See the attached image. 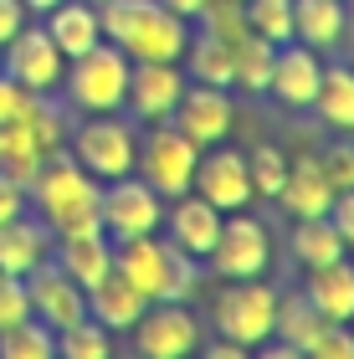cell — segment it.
<instances>
[{
    "label": "cell",
    "instance_id": "5bb4252c",
    "mask_svg": "<svg viewBox=\"0 0 354 359\" xmlns=\"http://www.w3.org/2000/svg\"><path fill=\"white\" fill-rule=\"evenodd\" d=\"M170 123L180 128V134H185L190 144L211 149V144H221V139L231 134L236 108H231L226 88H205V83H196V88H185V93H180V103H175Z\"/></svg>",
    "mask_w": 354,
    "mask_h": 359
},
{
    "label": "cell",
    "instance_id": "bcb514c9",
    "mask_svg": "<svg viewBox=\"0 0 354 359\" xmlns=\"http://www.w3.org/2000/svg\"><path fill=\"white\" fill-rule=\"evenodd\" d=\"M88 6H103V0H88Z\"/></svg>",
    "mask_w": 354,
    "mask_h": 359
},
{
    "label": "cell",
    "instance_id": "4316f807",
    "mask_svg": "<svg viewBox=\"0 0 354 359\" xmlns=\"http://www.w3.org/2000/svg\"><path fill=\"white\" fill-rule=\"evenodd\" d=\"M318 308L303 298V292H293V298H278V318H272V339H282V349L303 354L308 349V339L318 334Z\"/></svg>",
    "mask_w": 354,
    "mask_h": 359
},
{
    "label": "cell",
    "instance_id": "7c38bea8",
    "mask_svg": "<svg viewBox=\"0 0 354 359\" xmlns=\"http://www.w3.org/2000/svg\"><path fill=\"white\" fill-rule=\"evenodd\" d=\"M190 190H196L200 201H211L221 216H231V210H247V201H252L247 154H241V149H216V144H211V154L200 149L196 175H190Z\"/></svg>",
    "mask_w": 354,
    "mask_h": 359
},
{
    "label": "cell",
    "instance_id": "d4e9b609",
    "mask_svg": "<svg viewBox=\"0 0 354 359\" xmlns=\"http://www.w3.org/2000/svg\"><path fill=\"white\" fill-rule=\"evenodd\" d=\"M41 159H46V144L36 139V128H31V118L0 123V170H6L11 180H21V185H31V175L41 170Z\"/></svg>",
    "mask_w": 354,
    "mask_h": 359
},
{
    "label": "cell",
    "instance_id": "5b68a950",
    "mask_svg": "<svg viewBox=\"0 0 354 359\" xmlns=\"http://www.w3.org/2000/svg\"><path fill=\"white\" fill-rule=\"evenodd\" d=\"M272 318H278V292L257 277H236V283L216 298V329L221 339H236L247 349H262L272 339Z\"/></svg>",
    "mask_w": 354,
    "mask_h": 359
},
{
    "label": "cell",
    "instance_id": "d6986e66",
    "mask_svg": "<svg viewBox=\"0 0 354 359\" xmlns=\"http://www.w3.org/2000/svg\"><path fill=\"white\" fill-rule=\"evenodd\" d=\"M46 36L57 41L62 57H83L88 46L103 41V21H98V6H88V0H62V6L46 11Z\"/></svg>",
    "mask_w": 354,
    "mask_h": 359
},
{
    "label": "cell",
    "instance_id": "f1b7e54d",
    "mask_svg": "<svg viewBox=\"0 0 354 359\" xmlns=\"http://www.w3.org/2000/svg\"><path fill=\"white\" fill-rule=\"evenodd\" d=\"M272 57H278V46L262 41L257 31H247V36H241V41L231 46V72H236V83L247 88V93H267Z\"/></svg>",
    "mask_w": 354,
    "mask_h": 359
},
{
    "label": "cell",
    "instance_id": "f35d334b",
    "mask_svg": "<svg viewBox=\"0 0 354 359\" xmlns=\"http://www.w3.org/2000/svg\"><path fill=\"white\" fill-rule=\"evenodd\" d=\"M31 108H36V93H26L15 77L0 72V123H15V118H31Z\"/></svg>",
    "mask_w": 354,
    "mask_h": 359
},
{
    "label": "cell",
    "instance_id": "ba28073f",
    "mask_svg": "<svg viewBox=\"0 0 354 359\" xmlns=\"http://www.w3.org/2000/svg\"><path fill=\"white\" fill-rule=\"evenodd\" d=\"M98 221H103V236H149L159 231V221H165V201L144 185L134 175H118L108 180V190L98 195Z\"/></svg>",
    "mask_w": 354,
    "mask_h": 359
},
{
    "label": "cell",
    "instance_id": "d590c367",
    "mask_svg": "<svg viewBox=\"0 0 354 359\" xmlns=\"http://www.w3.org/2000/svg\"><path fill=\"white\" fill-rule=\"evenodd\" d=\"M303 354H313V359H354V329H349V323H329L324 318Z\"/></svg>",
    "mask_w": 354,
    "mask_h": 359
},
{
    "label": "cell",
    "instance_id": "44dd1931",
    "mask_svg": "<svg viewBox=\"0 0 354 359\" xmlns=\"http://www.w3.org/2000/svg\"><path fill=\"white\" fill-rule=\"evenodd\" d=\"M313 308H318V318H329V323H349L354 318V267L344 262H324V267H308V292H303Z\"/></svg>",
    "mask_w": 354,
    "mask_h": 359
},
{
    "label": "cell",
    "instance_id": "9c48e42d",
    "mask_svg": "<svg viewBox=\"0 0 354 359\" xmlns=\"http://www.w3.org/2000/svg\"><path fill=\"white\" fill-rule=\"evenodd\" d=\"M211 257V267L221 277H262L267 262H272V241H267V226L241 216V210H231V221L221 216V231H216V247L205 252Z\"/></svg>",
    "mask_w": 354,
    "mask_h": 359
},
{
    "label": "cell",
    "instance_id": "f546056e",
    "mask_svg": "<svg viewBox=\"0 0 354 359\" xmlns=\"http://www.w3.org/2000/svg\"><path fill=\"white\" fill-rule=\"evenodd\" d=\"M185 62H190V77L205 88H231L236 72H231V46L216 41V36H200L185 46Z\"/></svg>",
    "mask_w": 354,
    "mask_h": 359
},
{
    "label": "cell",
    "instance_id": "7bdbcfd3",
    "mask_svg": "<svg viewBox=\"0 0 354 359\" xmlns=\"http://www.w3.org/2000/svg\"><path fill=\"white\" fill-rule=\"evenodd\" d=\"M252 349L247 344H236V339H216V344H211V359H247Z\"/></svg>",
    "mask_w": 354,
    "mask_h": 359
},
{
    "label": "cell",
    "instance_id": "74e56055",
    "mask_svg": "<svg viewBox=\"0 0 354 359\" xmlns=\"http://www.w3.org/2000/svg\"><path fill=\"white\" fill-rule=\"evenodd\" d=\"M31 318V298H26V277H11L0 272V329H11V323Z\"/></svg>",
    "mask_w": 354,
    "mask_h": 359
},
{
    "label": "cell",
    "instance_id": "ee69618b",
    "mask_svg": "<svg viewBox=\"0 0 354 359\" xmlns=\"http://www.w3.org/2000/svg\"><path fill=\"white\" fill-rule=\"evenodd\" d=\"M159 6H165V11H175V15H180V21H196L205 0H159Z\"/></svg>",
    "mask_w": 354,
    "mask_h": 359
},
{
    "label": "cell",
    "instance_id": "4fadbf2b",
    "mask_svg": "<svg viewBox=\"0 0 354 359\" xmlns=\"http://www.w3.org/2000/svg\"><path fill=\"white\" fill-rule=\"evenodd\" d=\"M26 298H31V318H41L52 334H62V329H72V323L88 318V292L62 267L36 262L26 272Z\"/></svg>",
    "mask_w": 354,
    "mask_h": 359
},
{
    "label": "cell",
    "instance_id": "52a82bcc",
    "mask_svg": "<svg viewBox=\"0 0 354 359\" xmlns=\"http://www.w3.org/2000/svg\"><path fill=\"white\" fill-rule=\"evenodd\" d=\"M72 159L93 180H118V175H134L139 139H134V128L123 118H88L72 134Z\"/></svg>",
    "mask_w": 354,
    "mask_h": 359
},
{
    "label": "cell",
    "instance_id": "1f68e13d",
    "mask_svg": "<svg viewBox=\"0 0 354 359\" xmlns=\"http://www.w3.org/2000/svg\"><path fill=\"white\" fill-rule=\"evenodd\" d=\"M241 11H247V31H257L262 41H293V0H241Z\"/></svg>",
    "mask_w": 354,
    "mask_h": 359
},
{
    "label": "cell",
    "instance_id": "d6a6232c",
    "mask_svg": "<svg viewBox=\"0 0 354 359\" xmlns=\"http://www.w3.org/2000/svg\"><path fill=\"white\" fill-rule=\"evenodd\" d=\"M57 354H67V359H108L114 354V334H108L98 318H83V323H72V329L57 334Z\"/></svg>",
    "mask_w": 354,
    "mask_h": 359
},
{
    "label": "cell",
    "instance_id": "8d00e7d4",
    "mask_svg": "<svg viewBox=\"0 0 354 359\" xmlns=\"http://www.w3.org/2000/svg\"><path fill=\"white\" fill-rule=\"evenodd\" d=\"M313 159H318V170H324V180H329L334 195H339V190H354V149H349V144H334V149L313 154Z\"/></svg>",
    "mask_w": 354,
    "mask_h": 359
},
{
    "label": "cell",
    "instance_id": "b9f144b4",
    "mask_svg": "<svg viewBox=\"0 0 354 359\" xmlns=\"http://www.w3.org/2000/svg\"><path fill=\"white\" fill-rule=\"evenodd\" d=\"M21 26H26V6L21 0H0V46H6Z\"/></svg>",
    "mask_w": 354,
    "mask_h": 359
},
{
    "label": "cell",
    "instance_id": "8fae6325",
    "mask_svg": "<svg viewBox=\"0 0 354 359\" xmlns=\"http://www.w3.org/2000/svg\"><path fill=\"white\" fill-rule=\"evenodd\" d=\"M134 344H139V354H149V359H185L190 349L200 344V329H196V318H190L185 303L159 298V303H149L139 313Z\"/></svg>",
    "mask_w": 354,
    "mask_h": 359
},
{
    "label": "cell",
    "instance_id": "3957f363",
    "mask_svg": "<svg viewBox=\"0 0 354 359\" xmlns=\"http://www.w3.org/2000/svg\"><path fill=\"white\" fill-rule=\"evenodd\" d=\"M190 262H196V257H185L175 241H159L154 231L149 236H123V241H114V272H123L149 303H159V298L185 303V292L196 287Z\"/></svg>",
    "mask_w": 354,
    "mask_h": 359
},
{
    "label": "cell",
    "instance_id": "60d3db41",
    "mask_svg": "<svg viewBox=\"0 0 354 359\" xmlns=\"http://www.w3.org/2000/svg\"><path fill=\"white\" fill-rule=\"evenodd\" d=\"M11 216H26V185L0 170V221H11Z\"/></svg>",
    "mask_w": 354,
    "mask_h": 359
},
{
    "label": "cell",
    "instance_id": "7a4b0ae2",
    "mask_svg": "<svg viewBox=\"0 0 354 359\" xmlns=\"http://www.w3.org/2000/svg\"><path fill=\"white\" fill-rule=\"evenodd\" d=\"M103 41L128 52V62H180L190 46V26L159 0H103L98 6Z\"/></svg>",
    "mask_w": 354,
    "mask_h": 359
},
{
    "label": "cell",
    "instance_id": "8992f818",
    "mask_svg": "<svg viewBox=\"0 0 354 359\" xmlns=\"http://www.w3.org/2000/svg\"><path fill=\"white\" fill-rule=\"evenodd\" d=\"M196 159H200V144H190L175 123H154V134L139 144L134 170L144 175V185L154 195H185L190 175H196Z\"/></svg>",
    "mask_w": 354,
    "mask_h": 359
},
{
    "label": "cell",
    "instance_id": "30bf717a",
    "mask_svg": "<svg viewBox=\"0 0 354 359\" xmlns=\"http://www.w3.org/2000/svg\"><path fill=\"white\" fill-rule=\"evenodd\" d=\"M62 72H67V57L57 52V41L46 36V26L41 31L21 26L6 41V77H15L26 93H36V97L57 93L62 88Z\"/></svg>",
    "mask_w": 354,
    "mask_h": 359
},
{
    "label": "cell",
    "instance_id": "2e32d148",
    "mask_svg": "<svg viewBox=\"0 0 354 359\" xmlns=\"http://www.w3.org/2000/svg\"><path fill=\"white\" fill-rule=\"evenodd\" d=\"M318 77H324V67H318V57H313V46H293V41H282L278 46V57H272V77H267V93H278V103L287 108H308L313 103V93H318Z\"/></svg>",
    "mask_w": 354,
    "mask_h": 359
},
{
    "label": "cell",
    "instance_id": "f6af8a7d",
    "mask_svg": "<svg viewBox=\"0 0 354 359\" xmlns=\"http://www.w3.org/2000/svg\"><path fill=\"white\" fill-rule=\"evenodd\" d=\"M21 6H26V11H41V15H46L52 6H62V0H21Z\"/></svg>",
    "mask_w": 354,
    "mask_h": 359
},
{
    "label": "cell",
    "instance_id": "e0dca14e",
    "mask_svg": "<svg viewBox=\"0 0 354 359\" xmlns=\"http://www.w3.org/2000/svg\"><path fill=\"white\" fill-rule=\"evenodd\" d=\"M216 231H221V210L211 201H200L196 190L175 195V205H170V241L185 257H205L216 247Z\"/></svg>",
    "mask_w": 354,
    "mask_h": 359
},
{
    "label": "cell",
    "instance_id": "ab89813d",
    "mask_svg": "<svg viewBox=\"0 0 354 359\" xmlns=\"http://www.w3.org/2000/svg\"><path fill=\"white\" fill-rule=\"evenodd\" d=\"M329 226L339 231L344 247H354V190H339V195H334V205H329Z\"/></svg>",
    "mask_w": 354,
    "mask_h": 359
},
{
    "label": "cell",
    "instance_id": "83f0119b",
    "mask_svg": "<svg viewBox=\"0 0 354 359\" xmlns=\"http://www.w3.org/2000/svg\"><path fill=\"white\" fill-rule=\"evenodd\" d=\"M293 252H298L303 267H324V262H339L349 247L329 226V216H308V221H298V231H293Z\"/></svg>",
    "mask_w": 354,
    "mask_h": 359
},
{
    "label": "cell",
    "instance_id": "cb8c5ba5",
    "mask_svg": "<svg viewBox=\"0 0 354 359\" xmlns=\"http://www.w3.org/2000/svg\"><path fill=\"white\" fill-rule=\"evenodd\" d=\"M41 257H46V231H41L36 221H26V216L0 221V272L26 277Z\"/></svg>",
    "mask_w": 354,
    "mask_h": 359
},
{
    "label": "cell",
    "instance_id": "277c9868",
    "mask_svg": "<svg viewBox=\"0 0 354 359\" xmlns=\"http://www.w3.org/2000/svg\"><path fill=\"white\" fill-rule=\"evenodd\" d=\"M62 88H67V97L77 108H88V113H118L123 97H128V52L114 46V41L88 46L83 57L67 62Z\"/></svg>",
    "mask_w": 354,
    "mask_h": 359
},
{
    "label": "cell",
    "instance_id": "4dcf8cb0",
    "mask_svg": "<svg viewBox=\"0 0 354 359\" xmlns=\"http://www.w3.org/2000/svg\"><path fill=\"white\" fill-rule=\"evenodd\" d=\"M0 354L6 359H52L57 354V334L41 318H21L11 329H0Z\"/></svg>",
    "mask_w": 354,
    "mask_h": 359
},
{
    "label": "cell",
    "instance_id": "e575fe53",
    "mask_svg": "<svg viewBox=\"0 0 354 359\" xmlns=\"http://www.w3.org/2000/svg\"><path fill=\"white\" fill-rule=\"evenodd\" d=\"M247 180H252V195H278L287 180V159L272 144H262V149L247 154Z\"/></svg>",
    "mask_w": 354,
    "mask_h": 359
},
{
    "label": "cell",
    "instance_id": "9a60e30c",
    "mask_svg": "<svg viewBox=\"0 0 354 359\" xmlns=\"http://www.w3.org/2000/svg\"><path fill=\"white\" fill-rule=\"evenodd\" d=\"M180 93H185L180 62H134V67H128V97L123 103L134 108L144 123H170Z\"/></svg>",
    "mask_w": 354,
    "mask_h": 359
},
{
    "label": "cell",
    "instance_id": "ffe728a7",
    "mask_svg": "<svg viewBox=\"0 0 354 359\" xmlns=\"http://www.w3.org/2000/svg\"><path fill=\"white\" fill-rule=\"evenodd\" d=\"M278 201H282V210H287L293 221L329 216L334 190H329V180H324V170H318V159H313V154H303L298 165H287V180H282Z\"/></svg>",
    "mask_w": 354,
    "mask_h": 359
},
{
    "label": "cell",
    "instance_id": "6da1fadb",
    "mask_svg": "<svg viewBox=\"0 0 354 359\" xmlns=\"http://www.w3.org/2000/svg\"><path fill=\"white\" fill-rule=\"evenodd\" d=\"M31 195H36L41 221L52 226L57 236H93V231H103V221H98V195L103 190L72 154L46 149L41 170L31 175Z\"/></svg>",
    "mask_w": 354,
    "mask_h": 359
},
{
    "label": "cell",
    "instance_id": "7402d4cb",
    "mask_svg": "<svg viewBox=\"0 0 354 359\" xmlns=\"http://www.w3.org/2000/svg\"><path fill=\"white\" fill-rule=\"evenodd\" d=\"M57 241H62V262L57 267L67 272L83 292L98 283V277L114 272V241H108L103 231H93V236H57Z\"/></svg>",
    "mask_w": 354,
    "mask_h": 359
},
{
    "label": "cell",
    "instance_id": "484cf974",
    "mask_svg": "<svg viewBox=\"0 0 354 359\" xmlns=\"http://www.w3.org/2000/svg\"><path fill=\"white\" fill-rule=\"evenodd\" d=\"M308 108H313L329 128L354 134V72H349V67H324V77H318V93H313Z\"/></svg>",
    "mask_w": 354,
    "mask_h": 359
},
{
    "label": "cell",
    "instance_id": "836d02e7",
    "mask_svg": "<svg viewBox=\"0 0 354 359\" xmlns=\"http://www.w3.org/2000/svg\"><path fill=\"white\" fill-rule=\"evenodd\" d=\"M196 21L205 26V36L226 41V46H236L241 36H247V11H241V0H205Z\"/></svg>",
    "mask_w": 354,
    "mask_h": 359
},
{
    "label": "cell",
    "instance_id": "ac0fdd59",
    "mask_svg": "<svg viewBox=\"0 0 354 359\" xmlns=\"http://www.w3.org/2000/svg\"><path fill=\"white\" fill-rule=\"evenodd\" d=\"M144 308H149V298H144L123 272H108V277H98V283L88 287V313L98 318L108 334L114 329H134Z\"/></svg>",
    "mask_w": 354,
    "mask_h": 359
},
{
    "label": "cell",
    "instance_id": "7dc6e473",
    "mask_svg": "<svg viewBox=\"0 0 354 359\" xmlns=\"http://www.w3.org/2000/svg\"><path fill=\"white\" fill-rule=\"evenodd\" d=\"M349 329H354V318H349Z\"/></svg>",
    "mask_w": 354,
    "mask_h": 359
},
{
    "label": "cell",
    "instance_id": "603a6c76",
    "mask_svg": "<svg viewBox=\"0 0 354 359\" xmlns=\"http://www.w3.org/2000/svg\"><path fill=\"white\" fill-rule=\"evenodd\" d=\"M344 31H349V11H344V0H293V36L303 46H334V41H344Z\"/></svg>",
    "mask_w": 354,
    "mask_h": 359
}]
</instances>
